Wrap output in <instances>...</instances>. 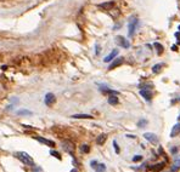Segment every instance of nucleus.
I'll use <instances>...</instances> for the list:
<instances>
[{"instance_id": "f257e3e1", "label": "nucleus", "mask_w": 180, "mask_h": 172, "mask_svg": "<svg viewBox=\"0 0 180 172\" xmlns=\"http://www.w3.org/2000/svg\"><path fill=\"white\" fill-rule=\"evenodd\" d=\"M15 157H16L20 161H22L24 165L34 166V161H33V159H32V157H31L29 154H27V153H24V152H18V153H15Z\"/></svg>"}, {"instance_id": "f03ea898", "label": "nucleus", "mask_w": 180, "mask_h": 172, "mask_svg": "<svg viewBox=\"0 0 180 172\" xmlns=\"http://www.w3.org/2000/svg\"><path fill=\"white\" fill-rule=\"evenodd\" d=\"M139 24V21L136 18H133L129 23V36H133L134 33H135V29H136V26Z\"/></svg>"}, {"instance_id": "7ed1b4c3", "label": "nucleus", "mask_w": 180, "mask_h": 172, "mask_svg": "<svg viewBox=\"0 0 180 172\" xmlns=\"http://www.w3.org/2000/svg\"><path fill=\"white\" fill-rule=\"evenodd\" d=\"M116 43L118 44V45H121L122 47H124V49H128L129 46H130V44H129V41L125 39V38H123V36H117L116 38Z\"/></svg>"}, {"instance_id": "20e7f679", "label": "nucleus", "mask_w": 180, "mask_h": 172, "mask_svg": "<svg viewBox=\"0 0 180 172\" xmlns=\"http://www.w3.org/2000/svg\"><path fill=\"white\" fill-rule=\"evenodd\" d=\"M144 137H145V139H147L149 142H151V143H153V144L158 143V137H157L155 133L146 132V133H144Z\"/></svg>"}, {"instance_id": "39448f33", "label": "nucleus", "mask_w": 180, "mask_h": 172, "mask_svg": "<svg viewBox=\"0 0 180 172\" xmlns=\"http://www.w3.org/2000/svg\"><path fill=\"white\" fill-rule=\"evenodd\" d=\"M55 102H56L55 95H52V93H46V96H45V104L50 107V105H52Z\"/></svg>"}, {"instance_id": "423d86ee", "label": "nucleus", "mask_w": 180, "mask_h": 172, "mask_svg": "<svg viewBox=\"0 0 180 172\" xmlns=\"http://www.w3.org/2000/svg\"><path fill=\"white\" fill-rule=\"evenodd\" d=\"M123 57H119V58H116L111 64H110V67H108V71H112V69H114L116 67H119L122 63H123Z\"/></svg>"}, {"instance_id": "0eeeda50", "label": "nucleus", "mask_w": 180, "mask_h": 172, "mask_svg": "<svg viewBox=\"0 0 180 172\" xmlns=\"http://www.w3.org/2000/svg\"><path fill=\"white\" fill-rule=\"evenodd\" d=\"M140 95H141L147 102H150V101L152 99V93H151L150 90H145V88H142V90H140Z\"/></svg>"}, {"instance_id": "6e6552de", "label": "nucleus", "mask_w": 180, "mask_h": 172, "mask_svg": "<svg viewBox=\"0 0 180 172\" xmlns=\"http://www.w3.org/2000/svg\"><path fill=\"white\" fill-rule=\"evenodd\" d=\"M35 139H37V141H39V142H41V143H44V144H46V146H50V147H55V143H54L52 141H50V139H46V138H44V137L37 136V137H35Z\"/></svg>"}, {"instance_id": "1a4fd4ad", "label": "nucleus", "mask_w": 180, "mask_h": 172, "mask_svg": "<svg viewBox=\"0 0 180 172\" xmlns=\"http://www.w3.org/2000/svg\"><path fill=\"white\" fill-rule=\"evenodd\" d=\"M179 133H180V122L179 124H175V125L172 127V131H171V137H172V138H174V137H177Z\"/></svg>"}, {"instance_id": "9d476101", "label": "nucleus", "mask_w": 180, "mask_h": 172, "mask_svg": "<svg viewBox=\"0 0 180 172\" xmlns=\"http://www.w3.org/2000/svg\"><path fill=\"white\" fill-rule=\"evenodd\" d=\"M163 169H164V163H158V164H156V165L150 166V170L152 172H160V171H162Z\"/></svg>"}, {"instance_id": "9b49d317", "label": "nucleus", "mask_w": 180, "mask_h": 172, "mask_svg": "<svg viewBox=\"0 0 180 172\" xmlns=\"http://www.w3.org/2000/svg\"><path fill=\"white\" fill-rule=\"evenodd\" d=\"M114 6V2L113 1H107V2H102V4H99V7L103 9V10H111L112 7Z\"/></svg>"}, {"instance_id": "f8f14e48", "label": "nucleus", "mask_w": 180, "mask_h": 172, "mask_svg": "<svg viewBox=\"0 0 180 172\" xmlns=\"http://www.w3.org/2000/svg\"><path fill=\"white\" fill-rule=\"evenodd\" d=\"M117 55H118V50H113V51H112L108 56H106V57H105L103 62H106V63H107V62H111L112 60H114V57H116Z\"/></svg>"}, {"instance_id": "ddd939ff", "label": "nucleus", "mask_w": 180, "mask_h": 172, "mask_svg": "<svg viewBox=\"0 0 180 172\" xmlns=\"http://www.w3.org/2000/svg\"><path fill=\"white\" fill-rule=\"evenodd\" d=\"M63 149L66 150V152H68V153H73V150H74V146L71 143V142H63Z\"/></svg>"}, {"instance_id": "4468645a", "label": "nucleus", "mask_w": 180, "mask_h": 172, "mask_svg": "<svg viewBox=\"0 0 180 172\" xmlns=\"http://www.w3.org/2000/svg\"><path fill=\"white\" fill-rule=\"evenodd\" d=\"M118 97H117V95H111L110 97H108V103L111 104V105H116V104H118Z\"/></svg>"}, {"instance_id": "2eb2a0df", "label": "nucleus", "mask_w": 180, "mask_h": 172, "mask_svg": "<svg viewBox=\"0 0 180 172\" xmlns=\"http://www.w3.org/2000/svg\"><path fill=\"white\" fill-rule=\"evenodd\" d=\"M179 169H180V157L175 159V161H174V164H173V166L171 169V172H178Z\"/></svg>"}, {"instance_id": "dca6fc26", "label": "nucleus", "mask_w": 180, "mask_h": 172, "mask_svg": "<svg viewBox=\"0 0 180 172\" xmlns=\"http://www.w3.org/2000/svg\"><path fill=\"white\" fill-rule=\"evenodd\" d=\"M106 139H107V136H106L105 133H102V135H100V136L97 137V139H96V143H97L99 146H102V144L106 142Z\"/></svg>"}, {"instance_id": "f3484780", "label": "nucleus", "mask_w": 180, "mask_h": 172, "mask_svg": "<svg viewBox=\"0 0 180 172\" xmlns=\"http://www.w3.org/2000/svg\"><path fill=\"white\" fill-rule=\"evenodd\" d=\"M73 119H92V116L89 114H76V115H72Z\"/></svg>"}, {"instance_id": "a211bd4d", "label": "nucleus", "mask_w": 180, "mask_h": 172, "mask_svg": "<svg viewBox=\"0 0 180 172\" xmlns=\"http://www.w3.org/2000/svg\"><path fill=\"white\" fill-rule=\"evenodd\" d=\"M94 170L96 172H105L106 171V166H105V164H99V163H97V165L95 166Z\"/></svg>"}, {"instance_id": "6ab92c4d", "label": "nucleus", "mask_w": 180, "mask_h": 172, "mask_svg": "<svg viewBox=\"0 0 180 172\" xmlns=\"http://www.w3.org/2000/svg\"><path fill=\"white\" fill-rule=\"evenodd\" d=\"M162 67H163L162 64H156V66H153V67H152V72L157 74V73H160V72H161Z\"/></svg>"}, {"instance_id": "aec40b11", "label": "nucleus", "mask_w": 180, "mask_h": 172, "mask_svg": "<svg viewBox=\"0 0 180 172\" xmlns=\"http://www.w3.org/2000/svg\"><path fill=\"white\" fill-rule=\"evenodd\" d=\"M155 47L157 49V53H158V55H161V53L163 52V46H162L161 44H158V43H155Z\"/></svg>"}, {"instance_id": "412c9836", "label": "nucleus", "mask_w": 180, "mask_h": 172, "mask_svg": "<svg viewBox=\"0 0 180 172\" xmlns=\"http://www.w3.org/2000/svg\"><path fill=\"white\" fill-rule=\"evenodd\" d=\"M17 114H18V115H32V112L26 110V109H21V110L17 112Z\"/></svg>"}, {"instance_id": "4be33fe9", "label": "nucleus", "mask_w": 180, "mask_h": 172, "mask_svg": "<svg viewBox=\"0 0 180 172\" xmlns=\"http://www.w3.org/2000/svg\"><path fill=\"white\" fill-rule=\"evenodd\" d=\"M81 150H82L83 153H85V154H87V153H89L90 152V147L88 146V144H83V146L81 147Z\"/></svg>"}, {"instance_id": "5701e85b", "label": "nucleus", "mask_w": 180, "mask_h": 172, "mask_svg": "<svg viewBox=\"0 0 180 172\" xmlns=\"http://www.w3.org/2000/svg\"><path fill=\"white\" fill-rule=\"evenodd\" d=\"M50 154H51L52 157H55L56 159L61 160V155H60V153H57V152H55V150H51V152H50Z\"/></svg>"}, {"instance_id": "b1692460", "label": "nucleus", "mask_w": 180, "mask_h": 172, "mask_svg": "<svg viewBox=\"0 0 180 172\" xmlns=\"http://www.w3.org/2000/svg\"><path fill=\"white\" fill-rule=\"evenodd\" d=\"M146 124H147V120H145V119H141V120L138 122V126H139V127H144Z\"/></svg>"}, {"instance_id": "393cba45", "label": "nucleus", "mask_w": 180, "mask_h": 172, "mask_svg": "<svg viewBox=\"0 0 180 172\" xmlns=\"http://www.w3.org/2000/svg\"><path fill=\"white\" fill-rule=\"evenodd\" d=\"M140 160H142V157H141V155H135V157L133 158V161H134V163L140 161Z\"/></svg>"}, {"instance_id": "a878e982", "label": "nucleus", "mask_w": 180, "mask_h": 172, "mask_svg": "<svg viewBox=\"0 0 180 172\" xmlns=\"http://www.w3.org/2000/svg\"><path fill=\"white\" fill-rule=\"evenodd\" d=\"M113 147H114L116 153L118 154V153H119V147H118V144H117V142H116V141H113Z\"/></svg>"}, {"instance_id": "bb28decb", "label": "nucleus", "mask_w": 180, "mask_h": 172, "mask_svg": "<svg viewBox=\"0 0 180 172\" xmlns=\"http://www.w3.org/2000/svg\"><path fill=\"white\" fill-rule=\"evenodd\" d=\"M90 165H91V167H92V169H95V166L97 165V161H96V160H92V161L90 163Z\"/></svg>"}, {"instance_id": "cd10ccee", "label": "nucleus", "mask_w": 180, "mask_h": 172, "mask_svg": "<svg viewBox=\"0 0 180 172\" xmlns=\"http://www.w3.org/2000/svg\"><path fill=\"white\" fill-rule=\"evenodd\" d=\"M127 137H129V138H135V136H133V135H127Z\"/></svg>"}, {"instance_id": "c85d7f7f", "label": "nucleus", "mask_w": 180, "mask_h": 172, "mask_svg": "<svg viewBox=\"0 0 180 172\" xmlns=\"http://www.w3.org/2000/svg\"><path fill=\"white\" fill-rule=\"evenodd\" d=\"M178 120H179V121H180V115H179V118H178Z\"/></svg>"}, {"instance_id": "c756f323", "label": "nucleus", "mask_w": 180, "mask_h": 172, "mask_svg": "<svg viewBox=\"0 0 180 172\" xmlns=\"http://www.w3.org/2000/svg\"><path fill=\"white\" fill-rule=\"evenodd\" d=\"M0 1H4V0H0Z\"/></svg>"}]
</instances>
